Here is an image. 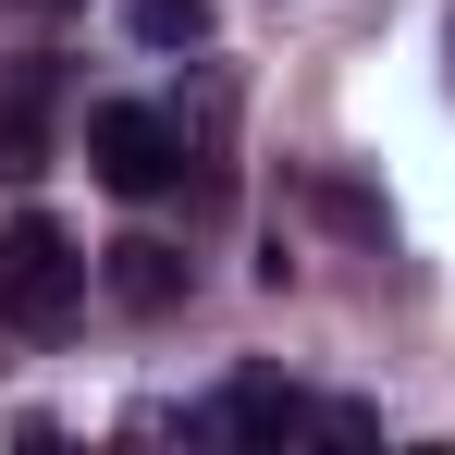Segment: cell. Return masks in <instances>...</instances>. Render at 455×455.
Returning <instances> with one entry per match:
<instances>
[{"mask_svg":"<svg viewBox=\"0 0 455 455\" xmlns=\"http://www.w3.org/2000/svg\"><path fill=\"white\" fill-rule=\"evenodd\" d=\"M86 160H99V185H111V197H160L197 148H185V124L148 111V99H99V111H86Z\"/></svg>","mask_w":455,"mask_h":455,"instance_id":"cell-2","label":"cell"},{"mask_svg":"<svg viewBox=\"0 0 455 455\" xmlns=\"http://www.w3.org/2000/svg\"><path fill=\"white\" fill-rule=\"evenodd\" d=\"M75 307H86V259H75V234L37 222V210H25V222H0V320H12V332H62Z\"/></svg>","mask_w":455,"mask_h":455,"instance_id":"cell-1","label":"cell"},{"mask_svg":"<svg viewBox=\"0 0 455 455\" xmlns=\"http://www.w3.org/2000/svg\"><path fill=\"white\" fill-rule=\"evenodd\" d=\"M210 431H234V443H296V431H320V406H307L296 381L246 370V381L222 394V406H210Z\"/></svg>","mask_w":455,"mask_h":455,"instance_id":"cell-4","label":"cell"},{"mask_svg":"<svg viewBox=\"0 0 455 455\" xmlns=\"http://www.w3.org/2000/svg\"><path fill=\"white\" fill-rule=\"evenodd\" d=\"M50 99H62L50 62H12V75H0V185L50 172Z\"/></svg>","mask_w":455,"mask_h":455,"instance_id":"cell-3","label":"cell"},{"mask_svg":"<svg viewBox=\"0 0 455 455\" xmlns=\"http://www.w3.org/2000/svg\"><path fill=\"white\" fill-rule=\"evenodd\" d=\"M37 12H75V0H37Z\"/></svg>","mask_w":455,"mask_h":455,"instance_id":"cell-7","label":"cell"},{"mask_svg":"<svg viewBox=\"0 0 455 455\" xmlns=\"http://www.w3.org/2000/svg\"><path fill=\"white\" fill-rule=\"evenodd\" d=\"M99 283L136 307V320H160V307L185 296V246H160V234H124V246H99Z\"/></svg>","mask_w":455,"mask_h":455,"instance_id":"cell-5","label":"cell"},{"mask_svg":"<svg viewBox=\"0 0 455 455\" xmlns=\"http://www.w3.org/2000/svg\"><path fill=\"white\" fill-rule=\"evenodd\" d=\"M210 25V0H136V37H160V50H185Z\"/></svg>","mask_w":455,"mask_h":455,"instance_id":"cell-6","label":"cell"}]
</instances>
